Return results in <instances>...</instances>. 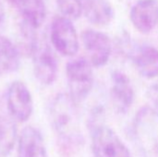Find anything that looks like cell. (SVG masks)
Wrapping results in <instances>:
<instances>
[{
	"label": "cell",
	"mask_w": 158,
	"mask_h": 157,
	"mask_svg": "<svg viewBox=\"0 0 158 157\" xmlns=\"http://www.w3.org/2000/svg\"><path fill=\"white\" fill-rule=\"evenodd\" d=\"M76 105L70 96L65 93L57 94L50 105L51 125L67 146H78L83 142Z\"/></svg>",
	"instance_id": "1"
},
{
	"label": "cell",
	"mask_w": 158,
	"mask_h": 157,
	"mask_svg": "<svg viewBox=\"0 0 158 157\" xmlns=\"http://www.w3.org/2000/svg\"><path fill=\"white\" fill-rule=\"evenodd\" d=\"M133 134L143 157H158V112L150 106L141 108L134 119Z\"/></svg>",
	"instance_id": "2"
},
{
	"label": "cell",
	"mask_w": 158,
	"mask_h": 157,
	"mask_svg": "<svg viewBox=\"0 0 158 157\" xmlns=\"http://www.w3.org/2000/svg\"><path fill=\"white\" fill-rule=\"evenodd\" d=\"M85 57H78L68 62L66 74L69 93L76 105L84 101L92 92L94 85L93 68Z\"/></svg>",
	"instance_id": "3"
},
{
	"label": "cell",
	"mask_w": 158,
	"mask_h": 157,
	"mask_svg": "<svg viewBox=\"0 0 158 157\" xmlns=\"http://www.w3.org/2000/svg\"><path fill=\"white\" fill-rule=\"evenodd\" d=\"M91 132L94 157H132L123 141L109 127L102 125Z\"/></svg>",
	"instance_id": "4"
},
{
	"label": "cell",
	"mask_w": 158,
	"mask_h": 157,
	"mask_svg": "<svg viewBox=\"0 0 158 157\" xmlns=\"http://www.w3.org/2000/svg\"><path fill=\"white\" fill-rule=\"evenodd\" d=\"M54 48L64 56H74L80 48L77 31L71 20L57 16L54 18L50 31Z\"/></svg>",
	"instance_id": "5"
},
{
	"label": "cell",
	"mask_w": 158,
	"mask_h": 157,
	"mask_svg": "<svg viewBox=\"0 0 158 157\" xmlns=\"http://www.w3.org/2000/svg\"><path fill=\"white\" fill-rule=\"evenodd\" d=\"M6 106L9 116L16 122H26L33 112V100L30 89L20 81H13L6 93Z\"/></svg>",
	"instance_id": "6"
},
{
	"label": "cell",
	"mask_w": 158,
	"mask_h": 157,
	"mask_svg": "<svg viewBox=\"0 0 158 157\" xmlns=\"http://www.w3.org/2000/svg\"><path fill=\"white\" fill-rule=\"evenodd\" d=\"M31 56L37 81L43 85L53 84L57 78L58 62L50 46L39 41Z\"/></svg>",
	"instance_id": "7"
},
{
	"label": "cell",
	"mask_w": 158,
	"mask_h": 157,
	"mask_svg": "<svg viewBox=\"0 0 158 157\" xmlns=\"http://www.w3.org/2000/svg\"><path fill=\"white\" fill-rule=\"evenodd\" d=\"M81 42L93 67L101 68L107 64L112 53V42L106 33L85 30L81 33Z\"/></svg>",
	"instance_id": "8"
},
{
	"label": "cell",
	"mask_w": 158,
	"mask_h": 157,
	"mask_svg": "<svg viewBox=\"0 0 158 157\" xmlns=\"http://www.w3.org/2000/svg\"><path fill=\"white\" fill-rule=\"evenodd\" d=\"M110 98L117 113L125 115L131 108L135 93L130 78L121 71H114L111 75Z\"/></svg>",
	"instance_id": "9"
},
{
	"label": "cell",
	"mask_w": 158,
	"mask_h": 157,
	"mask_svg": "<svg viewBox=\"0 0 158 157\" xmlns=\"http://www.w3.org/2000/svg\"><path fill=\"white\" fill-rule=\"evenodd\" d=\"M130 17L131 23L140 32H151L158 24V1H137L131 7Z\"/></svg>",
	"instance_id": "10"
},
{
	"label": "cell",
	"mask_w": 158,
	"mask_h": 157,
	"mask_svg": "<svg viewBox=\"0 0 158 157\" xmlns=\"http://www.w3.org/2000/svg\"><path fill=\"white\" fill-rule=\"evenodd\" d=\"M17 157H48L42 133L32 126L25 127L19 138Z\"/></svg>",
	"instance_id": "11"
},
{
	"label": "cell",
	"mask_w": 158,
	"mask_h": 157,
	"mask_svg": "<svg viewBox=\"0 0 158 157\" xmlns=\"http://www.w3.org/2000/svg\"><path fill=\"white\" fill-rule=\"evenodd\" d=\"M21 15L22 22L36 30L46 18V6L44 0H8Z\"/></svg>",
	"instance_id": "12"
},
{
	"label": "cell",
	"mask_w": 158,
	"mask_h": 157,
	"mask_svg": "<svg viewBox=\"0 0 158 157\" xmlns=\"http://www.w3.org/2000/svg\"><path fill=\"white\" fill-rule=\"evenodd\" d=\"M82 14L94 25L106 26L114 19V8L109 0H81Z\"/></svg>",
	"instance_id": "13"
},
{
	"label": "cell",
	"mask_w": 158,
	"mask_h": 157,
	"mask_svg": "<svg viewBox=\"0 0 158 157\" xmlns=\"http://www.w3.org/2000/svg\"><path fill=\"white\" fill-rule=\"evenodd\" d=\"M133 62L141 73L146 79L158 77V50L152 45L139 46L132 54Z\"/></svg>",
	"instance_id": "14"
},
{
	"label": "cell",
	"mask_w": 158,
	"mask_h": 157,
	"mask_svg": "<svg viewBox=\"0 0 158 157\" xmlns=\"http://www.w3.org/2000/svg\"><path fill=\"white\" fill-rule=\"evenodd\" d=\"M20 54L17 46L6 37L0 36V77L19 69Z\"/></svg>",
	"instance_id": "15"
},
{
	"label": "cell",
	"mask_w": 158,
	"mask_h": 157,
	"mask_svg": "<svg viewBox=\"0 0 158 157\" xmlns=\"http://www.w3.org/2000/svg\"><path fill=\"white\" fill-rule=\"evenodd\" d=\"M16 121L10 116L0 117V156L6 157L12 152L18 138Z\"/></svg>",
	"instance_id": "16"
},
{
	"label": "cell",
	"mask_w": 158,
	"mask_h": 157,
	"mask_svg": "<svg viewBox=\"0 0 158 157\" xmlns=\"http://www.w3.org/2000/svg\"><path fill=\"white\" fill-rule=\"evenodd\" d=\"M57 7L62 14V17L76 20L82 15L81 0H56Z\"/></svg>",
	"instance_id": "17"
},
{
	"label": "cell",
	"mask_w": 158,
	"mask_h": 157,
	"mask_svg": "<svg viewBox=\"0 0 158 157\" xmlns=\"http://www.w3.org/2000/svg\"><path fill=\"white\" fill-rule=\"evenodd\" d=\"M147 99L151 105V108L158 112V79L153 82L146 92Z\"/></svg>",
	"instance_id": "18"
},
{
	"label": "cell",
	"mask_w": 158,
	"mask_h": 157,
	"mask_svg": "<svg viewBox=\"0 0 158 157\" xmlns=\"http://www.w3.org/2000/svg\"><path fill=\"white\" fill-rule=\"evenodd\" d=\"M0 4H1V3H0Z\"/></svg>",
	"instance_id": "19"
}]
</instances>
